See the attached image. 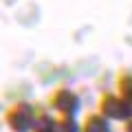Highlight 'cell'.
Wrapping results in <instances>:
<instances>
[{
	"label": "cell",
	"instance_id": "6da1fadb",
	"mask_svg": "<svg viewBox=\"0 0 132 132\" xmlns=\"http://www.w3.org/2000/svg\"><path fill=\"white\" fill-rule=\"evenodd\" d=\"M7 121H9V126L13 128L15 132H29L33 126H35V114H33V108H31V106H27V104L15 106V108L9 112Z\"/></svg>",
	"mask_w": 132,
	"mask_h": 132
},
{
	"label": "cell",
	"instance_id": "7a4b0ae2",
	"mask_svg": "<svg viewBox=\"0 0 132 132\" xmlns=\"http://www.w3.org/2000/svg\"><path fill=\"white\" fill-rule=\"evenodd\" d=\"M101 110H104L106 117H112V119H126L132 114L130 106L126 101H121V99H117V97H106L104 104H101Z\"/></svg>",
	"mask_w": 132,
	"mask_h": 132
},
{
	"label": "cell",
	"instance_id": "3957f363",
	"mask_svg": "<svg viewBox=\"0 0 132 132\" xmlns=\"http://www.w3.org/2000/svg\"><path fill=\"white\" fill-rule=\"evenodd\" d=\"M55 108L66 112V114H75L77 108H79V99L73 93H68V90H60L55 97Z\"/></svg>",
	"mask_w": 132,
	"mask_h": 132
},
{
	"label": "cell",
	"instance_id": "277c9868",
	"mask_svg": "<svg viewBox=\"0 0 132 132\" xmlns=\"http://www.w3.org/2000/svg\"><path fill=\"white\" fill-rule=\"evenodd\" d=\"M86 132H110L108 121L104 117H90L86 123Z\"/></svg>",
	"mask_w": 132,
	"mask_h": 132
},
{
	"label": "cell",
	"instance_id": "5b68a950",
	"mask_svg": "<svg viewBox=\"0 0 132 132\" xmlns=\"http://www.w3.org/2000/svg\"><path fill=\"white\" fill-rule=\"evenodd\" d=\"M57 132H79V130H77V123H75V121L66 119V121H62V123H60Z\"/></svg>",
	"mask_w": 132,
	"mask_h": 132
},
{
	"label": "cell",
	"instance_id": "8992f818",
	"mask_svg": "<svg viewBox=\"0 0 132 132\" xmlns=\"http://www.w3.org/2000/svg\"><path fill=\"white\" fill-rule=\"evenodd\" d=\"M128 132H132V123H130V126H128Z\"/></svg>",
	"mask_w": 132,
	"mask_h": 132
}]
</instances>
